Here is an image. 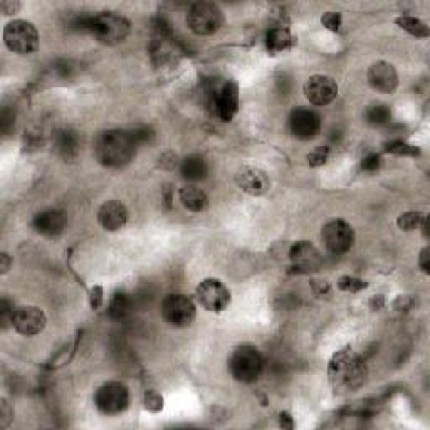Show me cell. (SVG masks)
I'll use <instances>...</instances> for the list:
<instances>
[{
    "instance_id": "1",
    "label": "cell",
    "mask_w": 430,
    "mask_h": 430,
    "mask_svg": "<svg viewBox=\"0 0 430 430\" xmlns=\"http://www.w3.org/2000/svg\"><path fill=\"white\" fill-rule=\"evenodd\" d=\"M365 361L352 348H341L332 356L328 363V380L336 395L356 392L366 381Z\"/></svg>"
},
{
    "instance_id": "2",
    "label": "cell",
    "mask_w": 430,
    "mask_h": 430,
    "mask_svg": "<svg viewBox=\"0 0 430 430\" xmlns=\"http://www.w3.org/2000/svg\"><path fill=\"white\" fill-rule=\"evenodd\" d=\"M74 26L83 33H89L105 46H117V44L123 42L131 31L128 19L114 14V12L81 15L76 19Z\"/></svg>"
},
{
    "instance_id": "3",
    "label": "cell",
    "mask_w": 430,
    "mask_h": 430,
    "mask_svg": "<svg viewBox=\"0 0 430 430\" xmlns=\"http://www.w3.org/2000/svg\"><path fill=\"white\" fill-rule=\"evenodd\" d=\"M137 143L131 138L130 131L108 130L98 135L94 141V157L103 166L119 169L133 160Z\"/></svg>"
},
{
    "instance_id": "4",
    "label": "cell",
    "mask_w": 430,
    "mask_h": 430,
    "mask_svg": "<svg viewBox=\"0 0 430 430\" xmlns=\"http://www.w3.org/2000/svg\"><path fill=\"white\" fill-rule=\"evenodd\" d=\"M262 355L259 353L256 346L242 345L232 350L227 368H229L230 377L241 384H252L256 381L262 372Z\"/></svg>"
},
{
    "instance_id": "5",
    "label": "cell",
    "mask_w": 430,
    "mask_h": 430,
    "mask_svg": "<svg viewBox=\"0 0 430 430\" xmlns=\"http://www.w3.org/2000/svg\"><path fill=\"white\" fill-rule=\"evenodd\" d=\"M3 42L7 49L19 55H29L39 51V37L37 27L33 22L14 19L3 27Z\"/></svg>"
},
{
    "instance_id": "6",
    "label": "cell",
    "mask_w": 430,
    "mask_h": 430,
    "mask_svg": "<svg viewBox=\"0 0 430 430\" xmlns=\"http://www.w3.org/2000/svg\"><path fill=\"white\" fill-rule=\"evenodd\" d=\"M224 24L221 7L212 2H197L187 14V26L197 35H212L218 33Z\"/></svg>"
},
{
    "instance_id": "7",
    "label": "cell",
    "mask_w": 430,
    "mask_h": 430,
    "mask_svg": "<svg viewBox=\"0 0 430 430\" xmlns=\"http://www.w3.org/2000/svg\"><path fill=\"white\" fill-rule=\"evenodd\" d=\"M94 405L105 415H118L130 405L128 387L121 381H106L94 393Z\"/></svg>"
},
{
    "instance_id": "8",
    "label": "cell",
    "mask_w": 430,
    "mask_h": 430,
    "mask_svg": "<svg viewBox=\"0 0 430 430\" xmlns=\"http://www.w3.org/2000/svg\"><path fill=\"white\" fill-rule=\"evenodd\" d=\"M162 316L170 326L187 328L195 321L197 306H195L192 298L185 296V294H169L162 301Z\"/></svg>"
},
{
    "instance_id": "9",
    "label": "cell",
    "mask_w": 430,
    "mask_h": 430,
    "mask_svg": "<svg viewBox=\"0 0 430 430\" xmlns=\"http://www.w3.org/2000/svg\"><path fill=\"white\" fill-rule=\"evenodd\" d=\"M321 239L328 252L340 256L348 252L355 244V230L343 218H333L322 227Z\"/></svg>"
},
{
    "instance_id": "10",
    "label": "cell",
    "mask_w": 430,
    "mask_h": 430,
    "mask_svg": "<svg viewBox=\"0 0 430 430\" xmlns=\"http://www.w3.org/2000/svg\"><path fill=\"white\" fill-rule=\"evenodd\" d=\"M195 298H197L198 304L210 313L225 311V309L229 308L230 300H232L229 288H227L224 282L214 280V277L204 280L197 286Z\"/></svg>"
},
{
    "instance_id": "11",
    "label": "cell",
    "mask_w": 430,
    "mask_h": 430,
    "mask_svg": "<svg viewBox=\"0 0 430 430\" xmlns=\"http://www.w3.org/2000/svg\"><path fill=\"white\" fill-rule=\"evenodd\" d=\"M210 106L214 114L222 123H229L236 118L239 111V85L236 81H224L212 89Z\"/></svg>"
},
{
    "instance_id": "12",
    "label": "cell",
    "mask_w": 430,
    "mask_h": 430,
    "mask_svg": "<svg viewBox=\"0 0 430 430\" xmlns=\"http://www.w3.org/2000/svg\"><path fill=\"white\" fill-rule=\"evenodd\" d=\"M304 96L314 106H328L338 96V85L332 76L326 74H314L306 79Z\"/></svg>"
},
{
    "instance_id": "13",
    "label": "cell",
    "mask_w": 430,
    "mask_h": 430,
    "mask_svg": "<svg viewBox=\"0 0 430 430\" xmlns=\"http://www.w3.org/2000/svg\"><path fill=\"white\" fill-rule=\"evenodd\" d=\"M10 325L22 336H35L47 326V316L39 306H21L14 309Z\"/></svg>"
},
{
    "instance_id": "14",
    "label": "cell",
    "mask_w": 430,
    "mask_h": 430,
    "mask_svg": "<svg viewBox=\"0 0 430 430\" xmlns=\"http://www.w3.org/2000/svg\"><path fill=\"white\" fill-rule=\"evenodd\" d=\"M289 128L300 140H311L321 130V118L309 108H296L289 117Z\"/></svg>"
},
{
    "instance_id": "15",
    "label": "cell",
    "mask_w": 430,
    "mask_h": 430,
    "mask_svg": "<svg viewBox=\"0 0 430 430\" xmlns=\"http://www.w3.org/2000/svg\"><path fill=\"white\" fill-rule=\"evenodd\" d=\"M236 183L242 192L252 195V197H261L270 190L269 175L257 166L246 165L239 169L236 173Z\"/></svg>"
},
{
    "instance_id": "16",
    "label": "cell",
    "mask_w": 430,
    "mask_h": 430,
    "mask_svg": "<svg viewBox=\"0 0 430 430\" xmlns=\"http://www.w3.org/2000/svg\"><path fill=\"white\" fill-rule=\"evenodd\" d=\"M366 81L378 93H393L398 87V74L393 64L387 61L373 62L366 73Z\"/></svg>"
},
{
    "instance_id": "17",
    "label": "cell",
    "mask_w": 430,
    "mask_h": 430,
    "mask_svg": "<svg viewBox=\"0 0 430 430\" xmlns=\"http://www.w3.org/2000/svg\"><path fill=\"white\" fill-rule=\"evenodd\" d=\"M33 227L35 232L41 234V236L47 239H54L61 236V234L66 230L67 217L62 210L58 209L42 210V212L34 215Z\"/></svg>"
},
{
    "instance_id": "18",
    "label": "cell",
    "mask_w": 430,
    "mask_h": 430,
    "mask_svg": "<svg viewBox=\"0 0 430 430\" xmlns=\"http://www.w3.org/2000/svg\"><path fill=\"white\" fill-rule=\"evenodd\" d=\"M289 261L300 273H309L321 266V254L311 242L300 241L289 249Z\"/></svg>"
},
{
    "instance_id": "19",
    "label": "cell",
    "mask_w": 430,
    "mask_h": 430,
    "mask_svg": "<svg viewBox=\"0 0 430 430\" xmlns=\"http://www.w3.org/2000/svg\"><path fill=\"white\" fill-rule=\"evenodd\" d=\"M98 222L108 232H117L128 222V209L119 200H108L99 207Z\"/></svg>"
},
{
    "instance_id": "20",
    "label": "cell",
    "mask_w": 430,
    "mask_h": 430,
    "mask_svg": "<svg viewBox=\"0 0 430 430\" xmlns=\"http://www.w3.org/2000/svg\"><path fill=\"white\" fill-rule=\"evenodd\" d=\"M79 141L78 133L71 128H61L55 131L54 135V148L58 151V155L64 160H74L79 153Z\"/></svg>"
},
{
    "instance_id": "21",
    "label": "cell",
    "mask_w": 430,
    "mask_h": 430,
    "mask_svg": "<svg viewBox=\"0 0 430 430\" xmlns=\"http://www.w3.org/2000/svg\"><path fill=\"white\" fill-rule=\"evenodd\" d=\"M178 198H180L182 205L190 212H205L209 209L210 200L207 194L202 189H198L194 183H187L178 190Z\"/></svg>"
},
{
    "instance_id": "22",
    "label": "cell",
    "mask_w": 430,
    "mask_h": 430,
    "mask_svg": "<svg viewBox=\"0 0 430 430\" xmlns=\"http://www.w3.org/2000/svg\"><path fill=\"white\" fill-rule=\"evenodd\" d=\"M293 44L294 37L291 35L288 27L276 26L266 34V47H268L270 54H280L282 51H288L289 47H293Z\"/></svg>"
},
{
    "instance_id": "23",
    "label": "cell",
    "mask_w": 430,
    "mask_h": 430,
    "mask_svg": "<svg viewBox=\"0 0 430 430\" xmlns=\"http://www.w3.org/2000/svg\"><path fill=\"white\" fill-rule=\"evenodd\" d=\"M180 172L187 180L198 182L209 175V163L205 162V158L194 155V157L185 158V160L182 162Z\"/></svg>"
},
{
    "instance_id": "24",
    "label": "cell",
    "mask_w": 430,
    "mask_h": 430,
    "mask_svg": "<svg viewBox=\"0 0 430 430\" xmlns=\"http://www.w3.org/2000/svg\"><path fill=\"white\" fill-rule=\"evenodd\" d=\"M395 24L400 29H404L405 33H409L410 35L417 39H425L430 35L429 26L420 19L413 17V15H400V17L395 19Z\"/></svg>"
},
{
    "instance_id": "25",
    "label": "cell",
    "mask_w": 430,
    "mask_h": 430,
    "mask_svg": "<svg viewBox=\"0 0 430 430\" xmlns=\"http://www.w3.org/2000/svg\"><path fill=\"white\" fill-rule=\"evenodd\" d=\"M108 311L113 320H123L126 318V314L130 313V298L128 294L123 293V291H117L111 296L110 304H108Z\"/></svg>"
},
{
    "instance_id": "26",
    "label": "cell",
    "mask_w": 430,
    "mask_h": 430,
    "mask_svg": "<svg viewBox=\"0 0 430 430\" xmlns=\"http://www.w3.org/2000/svg\"><path fill=\"white\" fill-rule=\"evenodd\" d=\"M363 117L368 125L380 126V125H385V123H388L390 119H392V111H390V108L385 105H375V106L366 108Z\"/></svg>"
},
{
    "instance_id": "27",
    "label": "cell",
    "mask_w": 430,
    "mask_h": 430,
    "mask_svg": "<svg viewBox=\"0 0 430 430\" xmlns=\"http://www.w3.org/2000/svg\"><path fill=\"white\" fill-rule=\"evenodd\" d=\"M425 215L422 212H415V210H410V212H404L398 215L397 225L398 229L405 230V232H412V230L419 229L424 222Z\"/></svg>"
},
{
    "instance_id": "28",
    "label": "cell",
    "mask_w": 430,
    "mask_h": 430,
    "mask_svg": "<svg viewBox=\"0 0 430 430\" xmlns=\"http://www.w3.org/2000/svg\"><path fill=\"white\" fill-rule=\"evenodd\" d=\"M336 286H338V289L343 291V293L356 294V293H360V291H363L366 286H368V282L358 280V277H353V276H341L340 280H338Z\"/></svg>"
},
{
    "instance_id": "29",
    "label": "cell",
    "mask_w": 430,
    "mask_h": 430,
    "mask_svg": "<svg viewBox=\"0 0 430 430\" xmlns=\"http://www.w3.org/2000/svg\"><path fill=\"white\" fill-rule=\"evenodd\" d=\"M387 151L393 155H398V157H419L420 150L419 146L409 145L405 141H392L387 145Z\"/></svg>"
},
{
    "instance_id": "30",
    "label": "cell",
    "mask_w": 430,
    "mask_h": 430,
    "mask_svg": "<svg viewBox=\"0 0 430 430\" xmlns=\"http://www.w3.org/2000/svg\"><path fill=\"white\" fill-rule=\"evenodd\" d=\"M143 405L148 412L158 413L163 410V397L157 390H146L145 395H143Z\"/></svg>"
},
{
    "instance_id": "31",
    "label": "cell",
    "mask_w": 430,
    "mask_h": 430,
    "mask_svg": "<svg viewBox=\"0 0 430 430\" xmlns=\"http://www.w3.org/2000/svg\"><path fill=\"white\" fill-rule=\"evenodd\" d=\"M328 158H329L328 146H316V148H314L311 153H308L306 160H308L309 166H314V169H318V166L326 165Z\"/></svg>"
},
{
    "instance_id": "32",
    "label": "cell",
    "mask_w": 430,
    "mask_h": 430,
    "mask_svg": "<svg viewBox=\"0 0 430 430\" xmlns=\"http://www.w3.org/2000/svg\"><path fill=\"white\" fill-rule=\"evenodd\" d=\"M341 21H343V19H341L340 12H326L321 17L322 26L328 31H332V33H338V31H340Z\"/></svg>"
},
{
    "instance_id": "33",
    "label": "cell",
    "mask_w": 430,
    "mask_h": 430,
    "mask_svg": "<svg viewBox=\"0 0 430 430\" xmlns=\"http://www.w3.org/2000/svg\"><path fill=\"white\" fill-rule=\"evenodd\" d=\"M14 420V410L10 409L9 402L7 400H0V427L7 429Z\"/></svg>"
},
{
    "instance_id": "34",
    "label": "cell",
    "mask_w": 430,
    "mask_h": 430,
    "mask_svg": "<svg viewBox=\"0 0 430 430\" xmlns=\"http://www.w3.org/2000/svg\"><path fill=\"white\" fill-rule=\"evenodd\" d=\"M380 165H381V158H380V155H377V153H368L363 160H361V170H365V172H370V173L377 172V170L380 169Z\"/></svg>"
},
{
    "instance_id": "35",
    "label": "cell",
    "mask_w": 430,
    "mask_h": 430,
    "mask_svg": "<svg viewBox=\"0 0 430 430\" xmlns=\"http://www.w3.org/2000/svg\"><path fill=\"white\" fill-rule=\"evenodd\" d=\"M130 135H131V138H133V141L137 143V145H140V143L150 141V138L153 137L148 126H137V128H133V130L130 131Z\"/></svg>"
},
{
    "instance_id": "36",
    "label": "cell",
    "mask_w": 430,
    "mask_h": 430,
    "mask_svg": "<svg viewBox=\"0 0 430 430\" xmlns=\"http://www.w3.org/2000/svg\"><path fill=\"white\" fill-rule=\"evenodd\" d=\"M413 298L409 296V294H400V296H397L395 300H393L392 302V308L395 309V311H409L410 308L413 306Z\"/></svg>"
},
{
    "instance_id": "37",
    "label": "cell",
    "mask_w": 430,
    "mask_h": 430,
    "mask_svg": "<svg viewBox=\"0 0 430 430\" xmlns=\"http://www.w3.org/2000/svg\"><path fill=\"white\" fill-rule=\"evenodd\" d=\"M105 302V293L101 286H93L89 291V304L93 309H99Z\"/></svg>"
},
{
    "instance_id": "38",
    "label": "cell",
    "mask_w": 430,
    "mask_h": 430,
    "mask_svg": "<svg viewBox=\"0 0 430 430\" xmlns=\"http://www.w3.org/2000/svg\"><path fill=\"white\" fill-rule=\"evenodd\" d=\"M0 9H2L6 15H12L17 14V12L22 9V3L17 2V0H3V2L0 3Z\"/></svg>"
},
{
    "instance_id": "39",
    "label": "cell",
    "mask_w": 430,
    "mask_h": 430,
    "mask_svg": "<svg viewBox=\"0 0 430 430\" xmlns=\"http://www.w3.org/2000/svg\"><path fill=\"white\" fill-rule=\"evenodd\" d=\"M12 314H14V308H10L9 301L3 300L2 304H0V320H2L3 326L12 322Z\"/></svg>"
},
{
    "instance_id": "40",
    "label": "cell",
    "mask_w": 430,
    "mask_h": 430,
    "mask_svg": "<svg viewBox=\"0 0 430 430\" xmlns=\"http://www.w3.org/2000/svg\"><path fill=\"white\" fill-rule=\"evenodd\" d=\"M419 266H420V269L424 270L425 274L430 273V249L427 248V246H425V248L420 250Z\"/></svg>"
},
{
    "instance_id": "41",
    "label": "cell",
    "mask_w": 430,
    "mask_h": 430,
    "mask_svg": "<svg viewBox=\"0 0 430 430\" xmlns=\"http://www.w3.org/2000/svg\"><path fill=\"white\" fill-rule=\"evenodd\" d=\"M311 288H313V291H314V294H326V293H329V288H332V286H329V282L328 281H311Z\"/></svg>"
},
{
    "instance_id": "42",
    "label": "cell",
    "mask_w": 430,
    "mask_h": 430,
    "mask_svg": "<svg viewBox=\"0 0 430 430\" xmlns=\"http://www.w3.org/2000/svg\"><path fill=\"white\" fill-rule=\"evenodd\" d=\"M280 425L286 430H293L294 429V419L289 412H281L280 413Z\"/></svg>"
},
{
    "instance_id": "43",
    "label": "cell",
    "mask_w": 430,
    "mask_h": 430,
    "mask_svg": "<svg viewBox=\"0 0 430 430\" xmlns=\"http://www.w3.org/2000/svg\"><path fill=\"white\" fill-rule=\"evenodd\" d=\"M10 264H12V259L7 252H2L0 254V273L2 274H7L10 269Z\"/></svg>"
},
{
    "instance_id": "44",
    "label": "cell",
    "mask_w": 430,
    "mask_h": 430,
    "mask_svg": "<svg viewBox=\"0 0 430 430\" xmlns=\"http://www.w3.org/2000/svg\"><path fill=\"white\" fill-rule=\"evenodd\" d=\"M385 306V296L384 294H377V296H373L372 300H370V308L375 309V311H378V309H381Z\"/></svg>"
}]
</instances>
